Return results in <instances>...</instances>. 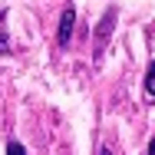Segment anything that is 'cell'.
<instances>
[{"label":"cell","instance_id":"1","mask_svg":"<svg viewBox=\"0 0 155 155\" xmlns=\"http://www.w3.org/2000/svg\"><path fill=\"white\" fill-rule=\"evenodd\" d=\"M73 27H76V10L73 7H66L60 17V33H56V40H60V46H66L69 40H73Z\"/></svg>","mask_w":155,"mask_h":155},{"label":"cell","instance_id":"2","mask_svg":"<svg viewBox=\"0 0 155 155\" xmlns=\"http://www.w3.org/2000/svg\"><path fill=\"white\" fill-rule=\"evenodd\" d=\"M116 27V10H109L106 17H102V23H99V30H96V56H99V50H102V43L109 40V33Z\"/></svg>","mask_w":155,"mask_h":155},{"label":"cell","instance_id":"3","mask_svg":"<svg viewBox=\"0 0 155 155\" xmlns=\"http://www.w3.org/2000/svg\"><path fill=\"white\" fill-rule=\"evenodd\" d=\"M145 93L155 96V60L149 63V73H145Z\"/></svg>","mask_w":155,"mask_h":155},{"label":"cell","instance_id":"4","mask_svg":"<svg viewBox=\"0 0 155 155\" xmlns=\"http://www.w3.org/2000/svg\"><path fill=\"white\" fill-rule=\"evenodd\" d=\"M7 155H27V152H23L20 142H10V145H7Z\"/></svg>","mask_w":155,"mask_h":155},{"label":"cell","instance_id":"5","mask_svg":"<svg viewBox=\"0 0 155 155\" xmlns=\"http://www.w3.org/2000/svg\"><path fill=\"white\" fill-rule=\"evenodd\" d=\"M7 50H10V43H7L3 36H0V53H7Z\"/></svg>","mask_w":155,"mask_h":155},{"label":"cell","instance_id":"6","mask_svg":"<svg viewBox=\"0 0 155 155\" xmlns=\"http://www.w3.org/2000/svg\"><path fill=\"white\" fill-rule=\"evenodd\" d=\"M149 155H155V139H152V145H149Z\"/></svg>","mask_w":155,"mask_h":155},{"label":"cell","instance_id":"7","mask_svg":"<svg viewBox=\"0 0 155 155\" xmlns=\"http://www.w3.org/2000/svg\"><path fill=\"white\" fill-rule=\"evenodd\" d=\"M0 20H3V7H0Z\"/></svg>","mask_w":155,"mask_h":155},{"label":"cell","instance_id":"8","mask_svg":"<svg viewBox=\"0 0 155 155\" xmlns=\"http://www.w3.org/2000/svg\"><path fill=\"white\" fill-rule=\"evenodd\" d=\"M102 155H112V152H109V149H106V152H102Z\"/></svg>","mask_w":155,"mask_h":155}]
</instances>
